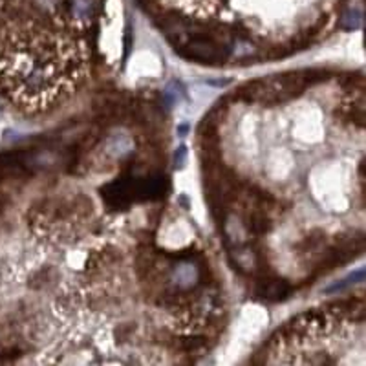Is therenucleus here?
<instances>
[{
	"label": "nucleus",
	"mask_w": 366,
	"mask_h": 366,
	"mask_svg": "<svg viewBox=\"0 0 366 366\" xmlns=\"http://www.w3.org/2000/svg\"><path fill=\"white\" fill-rule=\"evenodd\" d=\"M295 291V286L286 278L277 277L273 271L262 273L256 277L255 293L266 302H282Z\"/></svg>",
	"instance_id": "nucleus-1"
},
{
	"label": "nucleus",
	"mask_w": 366,
	"mask_h": 366,
	"mask_svg": "<svg viewBox=\"0 0 366 366\" xmlns=\"http://www.w3.org/2000/svg\"><path fill=\"white\" fill-rule=\"evenodd\" d=\"M175 343L183 352H198L209 344V337L207 335H182V337H176Z\"/></svg>",
	"instance_id": "nucleus-3"
},
{
	"label": "nucleus",
	"mask_w": 366,
	"mask_h": 366,
	"mask_svg": "<svg viewBox=\"0 0 366 366\" xmlns=\"http://www.w3.org/2000/svg\"><path fill=\"white\" fill-rule=\"evenodd\" d=\"M362 277H365V273H362V269H359V271H355V273H353V275H350V277L344 278L343 282H337L335 286L328 288L326 293H333V291L344 290V288H348V286H352V284H355V282L362 281Z\"/></svg>",
	"instance_id": "nucleus-4"
},
{
	"label": "nucleus",
	"mask_w": 366,
	"mask_h": 366,
	"mask_svg": "<svg viewBox=\"0 0 366 366\" xmlns=\"http://www.w3.org/2000/svg\"><path fill=\"white\" fill-rule=\"evenodd\" d=\"M341 26H343L344 30H355V28L361 26V15H359V11H355V9L348 11V13L343 17Z\"/></svg>",
	"instance_id": "nucleus-5"
},
{
	"label": "nucleus",
	"mask_w": 366,
	"mask_h": 366,
	"mask_svg": "<svg viewBox=\"0 0 366 366\" xmlns=\"http://www.w3.org/2000/svg\"><path fill=\"white\" fill-rule=\"evenodd\" d=\"M324 247H326V235H324V231L313 229L302 238L297 249H299V253H319V251H324Z\"/></svg>",
	"instance_id": "nucleus-2"
}]
</instances>
